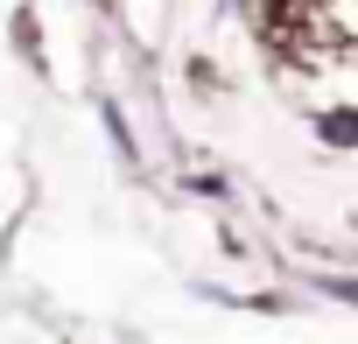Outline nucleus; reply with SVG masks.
I'll return each mask as SVG.
<instances>
[{
    "instance_id": "obj_1",
    "label": "nucleus",
    "mask_w": 358,
    "mask_h": 344,
    "mask_svg": "<svg viewBox=\"0 0 358 344\" xmlns=\"http://www.w3.org/2000/svg\"><path fill=\"white\" fill-rule=\"evenodd\" d=\"M323 134H330V141H344V148H358V113H330V120H323Z\"/></svg>"
},
{
    "instance_id": "obj_2",
    "label": "nucleus",
    "mask_w": 358,
    "mask_h": 344,
    "mask_svg": "<svg viewBox=\"0 0 358 344\" xmlns=\"http://www.w3.org/2000/svg\"><path fill=\"white\" fill-rule=\"evenodd\" d=\"M316 295H330V302H358V281H344V274H316Z\"/></svg>"
}]
</instances>
